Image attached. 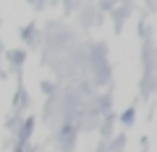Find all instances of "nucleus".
Segmentation results:
<instances>
[]
</instances>
